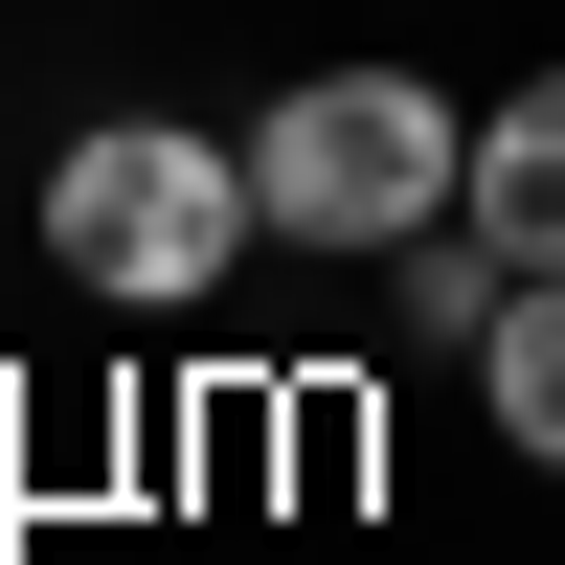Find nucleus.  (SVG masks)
I'll return each instance as SVG.
<instances>
[{
  "label": "nucleus",
  "mask_w": 565,
  "mask_h": 565,
  "mask_svg": "<svg viewBox=\"0 0 565 565\" xmlns=\"http://www.w3.org/2000/svg\"><path fill=\"white\" fill-rule=\"evenodd\" d=\"M498 295H521V271H498L476 226H407V249H385V317H407V340H452V362L498 340Z\"/></svg>",
  "instance_id": "obj_5"
},
{
  "label": "nucleus",
  "mask_w": 565,
  "mask_h": 565,
  "mask_svg": "<svg viewBox=\"0 0 565 565\" xmlns=\"http://www.w3.org/2000/svg\"><path fill=\"white\" fill-rule=\"evenodd\" d=\"M249 181H271V249H407L476 204V114L430 68H295L249 114Z\"/></svg>",
  "instance_id": "obj_2"
},
{
  "label": "nucleus",
  "mask_w": 565,
  "mask_h": 565,
  "mask_svg": "<svg viewBox=\"0 0 565 565\" xmlns=\"http://www.w3.org/2000/svg\"><path fill=\"white\" fill-rule=\"evenodd\" d=\"M452 226H476L498 271H565V68H521L476 114V204H452Z\"/></svg>",
  "instance_id": "obj_3"
},
{
  "label": "nucleus",
  "mask_w": 565,
  "mask_h": 565,
  "mask_svg": "<svg viewBox=\"0 0 565 565\" xmlns=\"http://www.w3.org/2000/svg\"><path fill=\"white\" fill-rule=\"evenodd\" d=\"M476 430L521 452V476H565V271L498 295V340H476Z\"/></svg>",
  "instance_id": "obj_4"
},
{
  "label": "nucleus",
  "mask_w": 565,
  "mask_h": 565,
  "mask_svg": "<svg viewBox=\"0 0 565 565\" xmlns=\"http://www.w3.org/2000/svg\"><path fill=\"white\" fill-rule=\"evenodd\" d=\"M249 249H271V181H249V136H204V114H90L68 159H45V271H68L90 317H204Z\"/></svg>",
  "instance_id": "obj_1"
}]
</instances>
